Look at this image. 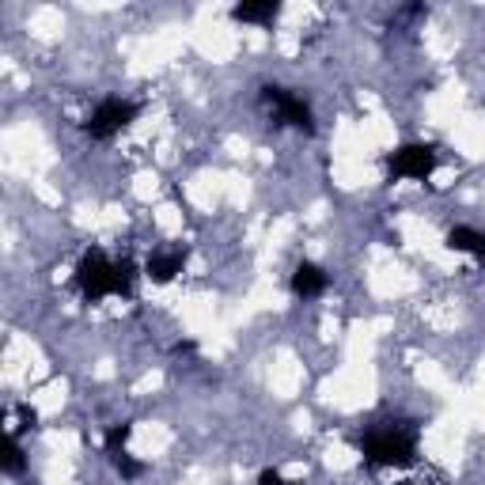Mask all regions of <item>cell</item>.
Listing matches in <instances>:
<instances>
[{
	"mask_svg": "<svg viewBox=\"0 0 485 485\" xmlns=\"http://www.w3.org/2000/svg\"><path fill=\"white\" fill-rule=\"evenodd\" d=\"M76 289L84 292L88 303H99L107 296H130L133 292V266L111 262L107 254L95 247L76 262Z\"/></svg>",
	"mask_w": 485,
	"mask_h": 485,
	"instance_id": "obj_1",
	"label": "cell"
},
{
	"mask_svg": "<svg viewBox=\"0 0 485 485\" xmlns=\"http://www.w3.org/2000/svg\"><path fill=\"white\" fill-rule=\"evenodd\" d=\"M361 455L375 467H414V459H417V428L410 421L375 425L361 437Z\"/></svg>",
	"mask_w": 485,
	"mask_h": 485,
	"instance_id": "obj_2",
	"label": "cell"
},
{
	"mask_svg": "<svg viewBox=\"0 0 485 485\" xmlns=\"http://www.w3.org/2000/svg\"><path fill=\"white\" fill-rule=\"evenodd\" d=\"M137 114H141V107H137V103L111 95V99H103V103H99V107L88 114L84 133H88L91 141H111V137H118V133L125 130V125H133V121H137Z\"/></svg>",
	"mask_w": 485,
	"mask_h": 485,
	"instance_id": "obj_3",
	"label": "cell"
},
{
	"mask_svg": "<svg viewBox=\"0 0 485 485\" xmlns=\"http://www.w3.org/2000/svg\"><path fill=\"white\" fill-rule=\"evenodd\" d=\"M262 103L273 111L277 125H292V130H303V133H315V114H311V103L303 95L289 91V88H262Z\"/></svg>",
	"mask_w": 485,
	"mask_h": 485,
	"instance_id": "obj_4",
	"label": "cell"
},
{
	"mask_svg": "<svg viewBox=\"0 0 485 485\" xmlns=\"http://www.w3.org/2000/svg\"><path fill=\"white\" fill-rule=\"evenodd\" d=\"M437 148L432 144H402L395 148L391 156H387V178L395 183V178H417V183H425V178L437 171Z\"/></svg>",
	"mask_w": 485,
	"mask_h": 485,
	"instance_id": "obj_5",
	"label": "cell"
},
{
	"mask_svg": "<svg viewBox=\"0 0 485 485\" xmlns=\"http://www.w3.org/2000/svg\"><path fill=\"white\" fill-rule=\"evenodd\" d=\"M289 289H292V296H300V300H315V296H322V292L330 289V273H326L322 266H315V262H300V266L292 269Z\"/></svg>",
	"mask_w": 485,
	"mask_h": 485,
	"instance_id": "obj_6",
	"label": "cell"
},
{
	"mask_svg": "<svg viewBox=\"0 0 485 485\" xmlns=\"http://www.w3.org/2000/svg\"><path fill=\"white\" fill-rule=\"evenodd\" d=\"M183 269H186V250H160L144 262V277L152 285H171Z\"/></svg>",
	"mask_w": 485,
	"mask_h": 485,
	"instance_id": "obj_7",
	"label": "cell"
},
{
	"mask_svg": "<svg viewBox=\"0 0 485 485\" xmlns=\"http://www.w3.org/2000/svg\"><path fill=\"white\" fill-rule=\"evenodd\" d=\"M444 243H448V250H455V254H474V262L485 269V232L459 224V227H451V232L444 236Z\"/></svg>",
	"mask_w": 485,
	"mask_h": 485,
	"instance_id": "obj_8",
	"label": "cell"
},
{
	"mask_svg": "<svg viewBox=\"0 0 485 485\" xmlns=\"http://www.w3.org/2000/svg\"><path fill=\"white\" fill-rule=\"evenodd\" d=\"M277 16H280L277 0H250V5H236L232 8V19L236 23H273Z\"/></svg>",
	"mask_w": 485,
	"mask_h": 485,
	"instance_id": "obj_9",
	"label": "cell"
},
{
	"mask_svg": "<svg viewBox=\"0 0 485 485\" xmlns=\"http://www.w3.org/2000/svg\"><path fill=\"white\" fill-rule=\"evenodd\" d=\"M111 463H114V470L121 474V481H137V478L144 474V463H141V459H133L130 451H118V455H111Z\"/></svg>",
	"mask_w": 485,
	"mask_h": 485,
	"instance_id": "obj_10",
	"label": "cell"
},
{
	"mask_svg": "<svg viewBox=\"0 0 485 485\" xmlns=\"http://www.w3.org/2000/svg\"><path fill=\"white\" fill-rule=\"evenodd\" d=\"M5 474L8 478H16V474H23V467H27V455H23V448H19V440L16 437H8V444H5Z\"/></svg>",
	"mask_w": 485,
	"mask_h": 485,
	"instance_id": "obj_11",
	"label": "cell"
},
{
	"mask_svg": "<svg viewBox=\"0 0 485 485\" xmlns=\"http://www.w3.org/2000/svg\"><path fill=\"white\" fill-rule=\"evenodd\" d=\"M130 437H133V425H130V421L111 425V428H107V455H118V451H125V444H130Z\"/></svg>",
	"mask_w": 485,
	"mask_h": 485,
	"instance_id": "obj_12",
	"label": "cell"
},
{
	"mask_svg": "<svg viewBox=\"0 0 485 485\" xmlns=\"http://www.w3.org/2000/svg\"><path fill=\"white\" fill-rule=\"evenodd\" d=\"M254 485H292V481H285V474H280V470H262Z\"/></svg>",
	"mask_w": 485,
	"mask_h": 485,
	"instance_id": "obj_13",
	"label": "cell"
},
{
	"mask_svg": "<svg viewBox=\"0 0 485 485\" xmlns=\"http://www.w3.org/2000/svg\"><path fill=\"white\" fill-rule=\"evenodd\" d=\"M16 414H19V421H23L19 428H35V425H38V414L31 410V406H19V410H16Z\"/></svg>",
	"mask_w": 485,
	"mask_h": 485,
	"instance_id": "obj_14",
	"label": "cell"
},
{
	"mask_svg": "<svg viewBox=\"0 0 485 485\" xmlns=\"http://www.w3.org/2000/svg\"><path fill=\"white\" fill-rule=\"evenodd\" d=\"M194 349H197L194 342H178V345H174V353H194Z\"/></svg>",
	"mask_w": 485,
	"mask_h": 485,
	"instance_id": "obj_15",
	"label": "cell"
}]
</instances>
